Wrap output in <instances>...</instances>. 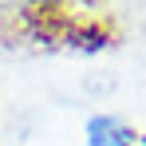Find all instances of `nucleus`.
Masks as SVG:
<instances>
[{
	"label": "nucleus",
	"mask_w": 146,
	"mask_h": 146,
	"mask_svg": "<svg viewBox=\"0 0 146 146\" xmlns=\"http://www.w3.org/2000/svg\"><path fill=\"white\" fill-rule=\"evenodd\" d=\"M91 142L95 146H130L134 142V134L115 119H95L91 122Z\"/></svg>",
	"instance_id": "1"
}]
</instances>
